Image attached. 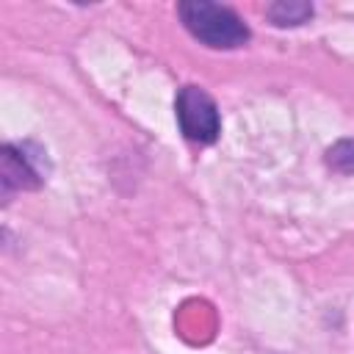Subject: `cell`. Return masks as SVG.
Returning a JSON list of instances; mask_svg holds the SVG:
<instances>
[{"mask_svg":"<svg viewBox=\"0 0 354 354\" xmlns=\"http://www.w3.org/2000/svg\"><path fill=\"white\" fill-rule=\"evenodd\" d=\"M174 111H177L180 130H183V136L188 141L213 144L218 138V133H221V116H218L216 100L205 88H199V86H183L177 91Z\"/></svg>","mask_w":354,"mask_h":354,"instance_id":"obj_2","label":"cell"},{"mask_svg":"<svg viewBox=\"0 0 354 354\" xmlns=\"http://www.w3.org/2000/svg\"><path fill=\"white\" fill-rule=\"evenodd\" d=\"M266 17L277 28H296V25H304L313 17V6L304 3V0H277L266 8Z\"/></svg>","mask_w":354,"mask_h":354,"instance_id":"obj_4","label":"cell"},{"mask_svg":"<svg viewBox=\"0 0 354 354\" xmlns=\"http://www.w3.org/2000/svg\"><path fill=\"white\" fill-rule=\"evenodd\" d=\"M177 14L185 25V30L199 39L205 47L213 50H235L249 41V25L227 6L210 3V0H183L177 6Z\"/></svg>","mask_w":354,"mask_h":354,"instance_id":"obj_1","label":"cell"},{"mask_svg":"<svg viewBox=\"0 0 354 354\" xmlns=\"http://www.w3.org/2000/svg\"><path fill=\"white\" fill-rule=\"evenodd\" d=\"M326 166L340 174H354V138H340L326 149Z\"/></svg>","mask_w":354,"mask_h":354,"instance_id":"obj_5","label":"cell"},{"mask_svg":"<svg viewBox=\"0 0 354 354\" xmlns=\"http://www.w3.org/2000/svg\"><path fill=\"white\" fill-rule=\"evenodd\" d=\"M0 180H3V196L11 191H33L41 185V171L33 166V155H28V144H6L3 160H0Z\"/></svg>","mask_w":354,"mask_h":354,"instance_id":"obj_3","label":"cell"}]
</instances>
